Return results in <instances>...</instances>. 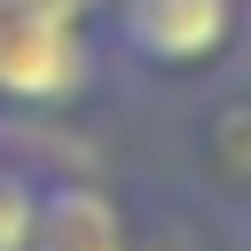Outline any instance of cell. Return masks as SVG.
Listing matches in <instances>:
<instances>
[{"label":"cell","instance_id":"3957f363","mask_svg":"<svg viewBox=\"0 0 251 251\" xmlns=\"http://www.w3.org/2000/svg\"><path fill=\"white\" fill-rule=\"evenodd\" d=\"M0 251H39V188L0 165Z\"/></svg>","mask_w":251,"mask_h":251},{"label":"cell","instance_id":"7a4b0ae2","mask_svg":"<svg viewBox=\"0 0 251 251\" xmlns=\"http://www.w3.org/2000/svg\"><path fill=\"white\" fill-rule=\"evenodd\" d=\"M110 31L141 71H196L235 39V0H118Z\"/></svg>","mask_w":251,"mask_h":251},{"label":"cell","instance_id":"277c9868","mask_svg":"<svg viewBox=\"0 0 251 251\" xmlns=\"http://www.w3.org/2000/svg\"><path fill=\"white\" fill-rule=\"evenodd\" d=\"M118 251H126V243H118Z\"/></svg>","mask_w":251,"mask_h":251},{"label":"cell","instance_id":"6da1fadb","mask_svg":"<svg viewBox=\"0 0 251 251\" xmlns=\"http://www.w3.org/2000/svg\"><path fill=\"white\" fill-rule=\"evenodd\" d=\"M94 78V0H0V102L63 110Z\"/></svg>","mask_w":251,"mask_h":251}]
</instances>
